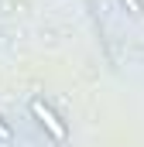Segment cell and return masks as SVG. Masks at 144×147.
I'll use <instances>...</instances> for the list:
<instances>
[{
  "label": "cell",
  "instance_id": "6da1fadb",
  "mask_svg": "<svg viewBox=\"0 0 144 147\" xmlns=\"http://www.w3.org/2000/svg\"><path fill=\"white\" fill-rule=\"evenodd\" d=\"M31 113H35V120L48 130V134H52V137H55V140H65V137H69L65 123L55 116V110H52V106H45V99H31Z\"/></svg>",
  "mask_w": 144,
  "mask_h": 147
},
{
  "label": "cell",
  "instance_id": "3957f363",
  "mask_svg": "<svg viewBox=\"0 0 144 147\" xmlns=\"http://www.w3.org/2000/svg\"><path fill=\"white\" fill-rule=\"evenodd\" d=\"M10 137H14V134H10V127H7V123H3V116H0V140H3V144H7V140H10Z\"/></svg>",
  "mask_w": 144,
  "mask_h": 147
},
{
  "label": "cell",
  "instance_id": "7a4b0ae2",
  "mask_svg": "<svg viewBox=\"0 0 144 147\" xmlns=\"http://www.w3.org/2000/svg\"><path fill=\"white\" fill-rule=\"evenodd\" d=\"M120 3H124V7H127V10H130V14H144V7H141V0H120Z\"/></svg>",
  "mask_w": 144,
  "mask_h": 147
}]
</instances>
